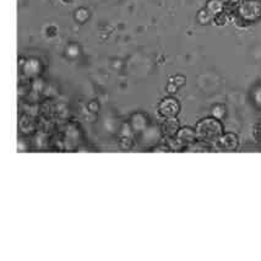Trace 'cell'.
Masks as SVG:
<instances>
[{
    "label": "cell",
    "mask_w": 261,
    "mask_h": 261,
    "mask_svg": "<svg viewBox=\"0 0 261 261\" xmlns=\"http://www.w3.org/2000/svg\"><path fill=\"white\" fill-rule=\"evenodd\" d=\"M195 132L199 141L211 146V145H216L218 139L222 136L223 126L220 119L215 117H208L198 121Z\"/></svg>",
    "instance_id": "cell-1"
},
{
    "label": "cell",
    "mask_w": 261,
    "mask_h": 261,
    "mask_svg": "<svg viewBox=\"0 0 261 261\" xmlns=\"http://www.w3.org/2000/svg\"><path fill=\"white\" fill-rule=\"evenodd\" d=\"M234 16L243 25H250L261 20V0H237Z\"/></svg>",
    "instance_id": "cell-2"
},
{
    "label": "cell",
    "mask_w": 261,
    "mask_h": 261,
    "mask_svg": "<svg viewBox=\"0 0 261 261\" xmlns=\"http://www.w3.org/2000/svg\"><path fill=\"white\" fill-rule=\"evenodd\" d=\"M180 111L179 102L173 97H166L163 101H161L159 106V113L163 118H175Z\"/></svg>",
    "instance_id": "cell-3"
},
{
    "label": "cell",
    "mask_w": 261,
    "mask_h": 261,
    "mask_svg": "<svg viewBox=\"0 0 261 261\" xmlns=\"http://www.w3.org/2000/svg\"><path fill=\"white\" fill-rule=\"evenodd\" d=\"M175 139H177L179 144L183 146V148L189 147L190 145L194 144V142L198 141V136H196L195 129H193V127H189V126L180 127L177 136H175Z\"/></svg>",
    "instance_id": "cell-4"
},
{
    "label": "cell",
    "mask_w": 261,
    "mask_h": 261,
    "mask_svg": "<svg viewBox=\"0 0 261 261\" xmlns=\"http://www.w3.org/2000/svg\"><path fill=\"white\" fill-rule=\"evenodd\" d=\"M239 145L238 136L233 133H226V134H222L220 139H218L217 144L215 146H217L220 150L222 151H234L237 150Z\"/></svg>",
    "instance_id": "cell-5"
},
{
    "label": "cell",
    "mask_w": 261,
    "mask_h": 261,
    "mask_svg": "<svg viewBox=\"0 0 261 261\" xmlns=\"http://www.w3.org/2000/svg\"><path fill=\"white\" fill-rule=\"evenodd\" d=\"M179 129H180V125H179V120L177 119V117L167 118V119L163 121L162 127H161V130H162V134L166 136L167 140H168V139L175 138L178 134Z\"/></svg>",
    "instance_id": "cell-6"
},
{
    "label": "cell",
    "mask_w": 261,
    "mask_h": 261,
    "mask_svg": "<svg viewBox=\"0 0 261 261\" xmlns=\"http://www.w3.org/2000/svg\"><path fill=\"white\" fill-rule=\"evenodd\" d=\"M205 8L215 16V15L224 11V9H226V3H224V0H207Z\"/></svg>",
    "instance_id": "cell-7"
},
{
    "label": "cell",
    "mask_w": 261,
    "mask_h": 261,
    "mask_svg": "<svg viewBox=\"0 0 261 261\" xmlns=\"http://www.w3.org/2000/svg\"><path fill=\"white\" fill-rule=\"evenodd\" d=\"M196 19H198L200 25H208L214 21V15H212L207 9L204 8L201 10H199L198 15H196Z\"/></svg>",
    "instance_id": "cell-8"
},
{
    "label": "cell",
    "mask_w": 261,
    "mask_h": 261,
    "mask_svg": "<svg viewBox=\"0 0 261 261\" xmlns=\"http://www.w3.org/2000/svg\"><path fill=\"white\" fill-rule=\"evenodd\" d=\"M228 19H229V14L227 13V11H222V13L215 15L214 21H212V22L216 23L217 26H224L227 22H228Z\"/></svg>",
    "instance_id": "cell-9"
},
{
    "label": "cell",
    "mask_w": 261,
    "mask_h": 261,
    "mask_svg": "<svg viewBox=\"0 0 261 261\" xmlns=\"http://www.w3.org/2000/svg\"><path fill=\"white\" fill-rule=\"evenodd\" d=\"M211 114L212 117L217 118V119H222L224 118V115H226V107H224L223 105H216L214 106L211 109Z\"/></svg>",
    "instance_id": "cell-10"
},
{
    "label": "cell",
    "mask_w": 261,
    "mask_h": 261,
    "mask_svg": "<svg viewBox=\"0 0 261 261\" xmlns=\"http://www.w3.org/2000/svg\"><path fill=\"white\" fill-rule=\"evenodd\" d=\"M169 81H172V83H174L178 87H180V86H183L187 80H185V77L183 76V75H177V76L171 77V80Z\"/></svg>",
    "instance_id": "cell-11"
},
{
    "label": "cell",
    "mask_w": 261,
    "mask_h": 261,
    "mask_svg": "<svg viewBox=\"0 0 261 261\" xmlns=\"http://www.w3.org/2000/svg\"><path fill=\"white\" fill-rule=\"evenodd\" d=\"M254 101L259 107H261V85L254 90Z\"/></svg>",
    "instance_id": "cell-12"
},
{
    "label": "cell",
    "mask_w": 261,
    "mask_h": 261,
    "mask_svg": "<svg viewBox=\"0 0 261 261\" xmlns=\"http://www.w3.org/2000/svg\"><path fill=\"white\" fill-rule=\"evenodd\" d=\"M179 89V87L177 86V85H175L174 83H172V81H169V84H168V86H167V91H168L169 93H174V92H177V90Z\"/></svg>",
    "instance_id": "cell-13"
},
{
    "label": "cell",
    "mask_w": 261,
    "mask_h": 261,
    "mask_svg": "<svg viewBox=\"0 0 261 261\" xmlns=\"http://www.w3.org/2000/svg\"><path fill=\"white\" fill-rule=\"evenodd\" d=\"M255 136L261 140V123L257 124L256 127H255Z\"/></svg>",
    "instance_id": "cell-14"
}]
</instances>
